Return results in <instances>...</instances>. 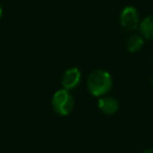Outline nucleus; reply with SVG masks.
<instances>
[{"mask_svg": "<svg viewBox=\"0 0 153 153\" xmlns=\"http://www.w3.org/2000/svg\"><path fill=\"white\" fill-rule=\"evenodd\" d=\"M112 86L111 76L106 70L97 69L89 74L87 80V88L94 97H102L108 94Z\"/></svg>", "mask_w": 153, "mask_h": 153, "instance_id": "f257e3e1", "label": "nucleus"}, {"mask_svg": "<svg viewBox=\"0 0 153 153\" xmlns=\"http://www.w3.org/2000/svg\"><path fill=\"white\" fill-rule=\"evenodd\" d=\"M51 106L53 110L60 115H68L74 106V97L69 92V90L60 89L53 94L51 100Z\"/></svg>", "mask_w": 153, "mask_h": 153, "instance_id": "f03ea898", "label": "nucleus"}, {"mask_svg": "<svg viewBox=\"0 0 153 153\" xmlns=\"http://www.w3.org/2000/svg\"><path fill=\"white\" fill-rule=\"evenodd\" d=\"M120 21L125 30H134L140 26V16L133 7H127L122 11Z\"/></svg>", "mask_w": 153, "mask_h": 153, "instance_id": "7ed1b4c3", "label": "nucleus"}, {"mask_svg": "<svg viewBox=\"0 0 153 153\" xmlns=\"http://www.w3.org/2000/svg\"><path fill=\"white\" fill-rule=\"evenodd\" d=\"M81 71L79 68L72 67L67 69L62 76V86L66 90H72L80 84L81 81Z\"/></svg>", "mask_w": 153, "mask_h": 153, "instance_id": "20e7f679", "label": "nucleus"}, {"mask_svg": "<svg viewBox=\"0 0 153 153\" xmlns=\"http://www.w3.org/2000/svg\"><path fill=\"white\" fill-rule=\"evenodd\" d=\"M98 106L102 112L108 115L114 114L119 110V102L112 97H102L99 100Z\"/></svg>", "mask_w": 153, "mask_h": 153, "instance_id": "39448f33", "label": "nucleus"}, {"mask_svg": "<svg viewBox=\"0 0 153 153\" xmlns=\"http://www.w3.org/2000/svg\"><path fill=\"white\" fill-rule=\"evenodd\" d=\"M140 32L144 38L153 40V15L148 16L140 22Z\"/></svg>", "mask_w": 153, "mask_h": 153, "instance_id": "423d86ee", "label": "nucleus"}, {"mask_svg": "<svg viewBox=\"0 0 153 153\" xmlns=\"http://www.w3.org/2000/svg\"><path fill=\"white\" fill-rule=\"evenodd\" d=\"M143 45H144V39L140 35H132L127 41V48L131 53L140 51Z\"/></svg>", "mask_w": 153, "mask_h": 153, "instance_id": "0eeeda50", "label": "nucleus"}, {"mask_svg": "<svg viewBox=\"0 0 153 153\" xmlns=\"http://www.w3.org/2000/svg\"><path fill=\"white\" fill-rule=\"evenodd\" d=\"M143 153H153V149H148V150L144 151Z\"/></svg>", "mask_w": 153, "mask_h": 153, "instance_id": "6e6552de", "label": "nucleus"}, {"mask_svg": "<svg viewBox=\"0 0 153 153\" xmlns=\"http://www.w3.org/2000/svg\"><path fill=\"white\" fill-rule=\"evenodd\" d=\"M1 16H2V7L0 5V18H1Z\"/></svg>", "mask_w": 153, "mask_h": 153, "instance_id": "1a4fd4ad", "label": "nucleus"}, {"mask_svg": "<svg viewBox=\"0 0 153 153\" xmlns=\"http://www.w3.org/2000/svg\"><path fill=\"white\" fill-rule=\"evenodd\" d=\"M152 83H153V81H152Z\"/></svg>", "mask_w": 153, "mask_h": 153, "instance_id": "9d476101", "label": "nucleus"}]
</instances>
